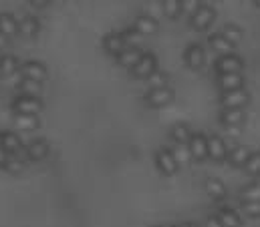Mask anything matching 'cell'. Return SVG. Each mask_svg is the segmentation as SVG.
I'll use <instances>...</instances> for the list:
<instances>
[{
  "label": "cell",
  "instance_id": "obj_1",
  "mask_svg": "<svg viewBox=\"0 0 260 227\" xmlns=\"http://www.w3.org/2000/svg\"><path fill=\"white\" fill-rule=\"evenodd\" d=\"M12 111L16 115H32V117H39V113L43 111V101H41V97L18 95L12 101Z\"/></svg>",
  "mask_w": 260,
  "mask_h": 227
},
{
  "label": "cell",
  "instance_id": "obj_2",
  "mask_svg": "<svg viewBox=\"0 0 260 227\" xmlns=\"http://www.w3.org/2000/svg\"><path fill=\"white\" fill-rule=\"evenodd\" d=\"M157 70V58H155V55L153 53H143V57L139 58V62L131 68V77L133 79H149L153 72Z\"/></svg>",
  "mask_w": 260,
  "mask_h": 227
},
{
  "label": "cell",
  "instance_id": "obj_3",
  "mask_svg": "<svg viewBox=\"0 0 260 227\" xmlns=\"http://www.w3.org/2000/svg\"><path fill=\"white\" fill-rule=\"evenodd\" d=\"M220 103L224 109H244L250 103V93L246 89H238V91H230V93H222Z\"/></svg>",
  "mask_w": 260,
  "mask_h": 227
},
{
  "label": "cell",
  "instance_id": "obj_4",
  "mask_svg": "<svg viewBox=\"0 0 260 227\" xmlns=\"http://www.w3.org/2000/svg\"><path fill=\"white\" fill-rule=\"evenodd\" d=\"M101 47L107 55L111 57H119L125 49H127V43H125V36L123 32H107L101 41Z\"/></svg>",
  "mask_w": 260,
  "mask_h": 227
},
{
  "label": "cell",
  "instance_id": "obj_5",
  "mask_svg": "<svg viewBox=\"0 0 260 227\" xmlns=\"http://www.w3.org/2000/svg\"><path fill=\"white\" fill-rule=\"evenodd\" d=\"M155 165H157L159 173H161V175H166V177L176 175L178 169H180V165H178V161L174 159L172 151H170V149H166V147H161V149L155 153Z\"/></svg>",
  "mask_w": 260,
  "mask_h": 227
},
{
  "label": "cell",
  "instance_id": "obj_6",
  "mask_svg": "<svg viewBox=\"0 0 260 227\" xmlns=\"http://www.w3.org/2000/svg\"><path fill=\"white\" fill-rule=\"evenodd\" d=\"M214 20H216V10H214L212 6H208V4H204L194 16H190V24H192V28H194V30H200V32L208 30V28L212 26Z\"/></svg>",
  "mask_w": 260,
  "mask_h": 227
},
{
  "label": "cell",
  "instance_id": "obj_7",
  "mask_svg": "<svg viewBox=\"0 0 260 227\" xmlns=\"http://www.w3.org/2000/svg\"><path fill=\"white\" fill-rule=\"evenodd\" d=\"M172 101H174V91L170 87H166V89H153V91H147L145 93V103L151 109H161V107L170 105Z\"/></svg>",
  "mask_w": 260,
  "mask_h": 227
},
{
  "label": "cell",
  "instance_id": "obj_8",
  "mask_svg": "<svg viewBox=\"0 0 260 227\" xmlns=\"http://www.w3.org/2000/svg\"><path fill=\"white\" fill-rule=\"evenodd\" d=\"M20 74H22V79H30V81L43 83V81H47L49 70H47V66H45L43 62H39V60H26V62L20 64Z\"/></svg>",
  "mask_w": 260,
  "mask_h": 227
},
{
  "label": "cell",
  "instance_id": "obj_9",
  "mask_svg": "<svg viewBox=\"0 0 260 227\" xmlns=\"http://www.w3.org/2000/svg\"><path fill=\"white\" fill-rule=\"evenodd\" d=\"M244 60L238 55H224L216 60V72L218 74H232V72H242Z\"/></svg>",
  "mask_w": 260,
  "mask_h": 227
},
{
  "label": "cell",
  "instance_id": "obj_10",
  "mask_svg": "<svg viewBox=\"0 0 260 227\" xmlns=\"http://www.w3.org/2000/svg\"><path fill=\"white\" fill-rule=\"evenodd\" d=\"M208 159L218 161V163L228 159V145L222 137H218V135L208 137Z\"/></svg>",
  "mask_w": 260,
  "mask_h": 227
},
{
  "label": "cell",
  "instance_id": "obj_11",
  "mask_svg": "<svg viewBox=\"0 0 260 227\" xmlns=\"http://www.w3.org/2000/svg\"><path fill=\"white\" fill-rule=\"evenodd\" d=\"M137 34L141 36H153L157 30H159V24L153 16H147V14H139L135 20H133V26H131Z\"/></svg>",
  "mask_w": 260,
  "mask_h": 227
},
{
  "label": "cell",
  "instance_id": "obj_12",
  "mask_svg": "<svg viewBox=\"0 0 260 227\" xmlns=\"http://www.w3.org/2000/svg\"><path fill=\"white\" fill-rule=\"evenodd\" d=\"M188 149H190L194 161L208 159V137L202 135V133H194L192 139H190V143H188Z\"/></svg>",
  "mask_w": 260,
  "mask_h": 227
},
{
  "label": "cell",
  "instance_id": "obj_13",
  "mask_svg": "<svg viewBox=\"0 0 260 227\" xmlns=\"http://www.w3.org/2000/svg\"><path fill=\"white\" fill-rule=\"evenodd\" d=\"M244 74L242 72H232V74H218V87L222 93H230V91H238L244 89Z\"/></svg>",
  "mask_w": 260,
  "mask_h": 227
},
{
  "label": "cell",
  "instance_id": "obj_14",
  "mask_svg": "<svg viewBox=\"0 0 260 227\" xmlns=\"http://www.w3.org/2000/svg\"><path fill=\"white\" fill-rule=\"evenodd\" d=\"M184 62L190 66V68H202L204 66V62H206V51H204V47L202 45H190L188 49H186V53H184Z\"/></svg>",
  "mask_w": 260,
  "mask_h": 227
},
{
  "label": "cell",
  "instance_id": "obj_15",
  "mask_svg": "<svg viewBox=\"0 0 260 227\" xmlns=\"http://www.w3.org/2000/svg\"><path fill=\"white\" fill-rule=\"evenodd\" d=\"M39 30H41V20L37 16L28 14L22 20H18V34L22 39H35L39 34Z\"/></svg>",
  "mask_w": 260,
  "mask_h": 227
},
{
  "label": "cell",
  "instance_id": "obj_16",
  "mask_svg": "<svg viewBox=\"0 0 260 227\" xmlns=\"http://www.w3.org/2000/svg\"><path fill=\"white\" fill-rule=\"evenodd\" d=\"M244 121H246L244 109H222V113H220V123H222L226 129L240 127Z\"/></svg>",
  "mask_w": 260,
  "mask_h": 227
},
{
  "label": "cell",
  "instance_id": "obj_17",
  "mask_svg": "<svg viewBox=\"0 0 260 227\" xmlns=\"http://www.w3.org/2000/svg\"><path fill=\"white\" fill-rule=\"evenodd\" d=\"M208 43H210V47H212L216 53H220L222 57H224V55H234V45H232L222 32H212V34L208 36Z\"/></svg>",
  "mask_w": 260,
  "mask_h": 227
},
{
  "label": "cell",
  "instance_id": "obj_18",
  "mask_svg": "<svg viewBox=\"0 0 260 227\" xmlns=\"http://www.w3.org/2000/svg\"><path fill=\"white\" fill-rule=\"evenodd\" d=\"M49 151H51V147H49V143L45 139H35L26 147V157L30 161H43L49 155Z\"/></svg>",
  "mask_w": 260,
  "mask_h": 227
},
{
  "label": "cell",
  "instance_id": "obj_19",
  "mask_svg": "<svg viewBox=\"0 0 260 227\" xmlns=\"http://www.w3.org/2000/svg\"><path fill=\"white\" fill-rule=\"evenodd\" d=\"M0 145L8 155H14L22 149V139L14 131H2L0 133Z\"/></svg>",
  "mask_w": 260,
  "mask_h": 227
},
{
  "label": "cell",
  "instance_id": "obj_20",
  "mask_svg": "<svg viewBox=\"0 0 260 227\" xmlns=\"http://www.w3.org/2000/svg\"><path fill=\"white\" fill-rule=\"evenodd\" d=\"M0 34H4L8 41L18 34V20L10 12H0Z\"/></svg>",
  "mask_w": 260,
  "mask_h": 227
},
{
  "label": "cell",
  "instance_id": "obj_21",
  "mask_svg": "<svg viewBox=\"0 0 260 227\" xmlns=\"http://www.w3.org/2000/svg\"><path fill=\"white\" fill-rule=\"evenodd\" d=\"M143 57V51L139 49V47H127L119 57H115L117 58V64H121L123 68H133L137 62H139V58Z\"/></svg>",
  "mask_w": 260,
  "mask_h": 227
},
{
  "label": "cell",
  "instance_id": "obj_22",
  "mask_svg": "<svg viewBox=\"0 0 260 227\" xmlns=\"http://www.w3.org/2000/svg\"><path fill=\"white\" fill-rule=\"evenodd\" d=\"M204 189H206V193H208L212 199H216V201L224 199V197H226V193H228V189H226L224 181H220V179H216V177H210V179H206V183H204Z\"/></svg>",
  "mask_w": 260,
  "mask_h": 227
},
{
  "label": "cell",
  "instance_id": "obj_23",
  "mask_svg": "<svg viewBox=\"0 0 260 227\" xmlns=\"http://www.w3.org/2000/svg\"><path fill=\"white\" fill-rule=\"evenodd\" d=\"M250 155H252V151H250L248 147L238 145V147H234V149L228 153V161H230L232 167H244V165L248 163Z\"/></svg>",
  "mask_w": 260,
  "mask_h": 227
},
{
  "label": "cell",
  "instance_id": "obj_24",
  "mask_svg": "<svg viewBox=\"0 0 260 227\" xmlns=\"http://www.w3.org/2000/svg\"><path fill=\"white\" fill-rule=\"evenodd\" d=\"M172 141L176 143V145H188L190 143V139H192V131H190V127L188 125H182V123H178V125H174L172 127Z\"/></svg>",
  "mask_w": 260,
  "mask_h": 227
},
{
  "label": "cell",
  "instance_id": "obj_25",
  "mask_svg": "<svg viewBox=\"0 0 260 227\" xmlns=\"http://www.w3.org/2000/svg\"><path fill=\"white\" fill-rule=\"evenodd\" d=\"M216 217L220 219V223H222L224 227H240L242 225L240 215H238L234 209H230V207H222V209L218 211Z\"/></svg>",
  "mask_w": 260,
  "mask_h": 227
},
{
  "label": "cell",
  "instance_id": "obj_26",
  "mask_svg": "<svg viewBox=\"0 0 260 227\" xmlns=\"http://www.w3.org/2000/svg\"><path fill=\"white\" fill-rule=\"evenodd\" d=\"M16 70H20L18 58L12 55H0V77H12Z\"/></svg>",
  "mask_w": 260,
  "mask_h": 227
},
{
  "label": "cell",
  "instance_id": "obj_27",
  "mask_svg": "<svg viewBox=\"0 0 260 227\" xmlns=\"http://www.w3.org/2000/svg\"><path fill=\"white\" fill-rule=\"evenodd\" d=\"M18 91H20V95H26V97H41V93H43V83L30 81V79H22V81L18 83Z\"/></svg>",
  "mask_w": 260,
  "mask_h": 227
},
{
  "label": "cell",
  "instance_id": "obj_28",
  "mask_svg": "<svg viewBox=\"0 0 260 227\" xmlns=\"http://www.w3.org/2000/svg\"><path fill=\"white\" fill-rule=\"evenodd\" d=\"M14 127L18 131H35L39 127V117H32V115H16L14 117Z\"/></svg>",
  "mask_w": 260,
  "mask_h": 227
},
{
  "label": "cell",
  "instance_id": "obj_29",
  "mask_svg": "<svg viewBox=\"0 0 260 227\" xmlns=\"http://www.w3.org/2000/svg\"><path fill=\"white\" fill-rule=\"evenodd\" d=\"M222 34L236 47L242 39H244V30L238 26V24H224V28H222Z\"/></svg>",
  "mask_w": 260,
  "mask_h": 227
},
{
  "label": "cell",
  "instance_id": "obj_30",
  "mask_svg": "<svg viewBox=\"0 0 260 227\" xmlns=\"http://www.w3.org/2000/svg\"><path fill=\"white\" fill-rule=\"evenodd\" d=\"M161 10L168 18H178L182 14V0H161Z\"/></svg>",
  "mask_w": 260,
  "mask_h": 227
},
{
  "label": "cell",
  "instance_id": "obj_31",
  "mask_svg": "<svg viewBox=\"0 0 260 227\" xmlns=\"http://www.w3.org/2000/svg\"><path fill=\"white\" fill-rule=\"evenodd\" d=\"M172 155H174V159L178 161V165H188V163L192 161V153H190L188 145H176V147L172 149Z\"/></svg>",
  "mask_w": 260,
  "mask_h": 227
},
{
  "label": "cell",
  "instance_id": "obj_32",
  "mask_svg": "<svg viewBox=\"0 0 260 227\" xmlns=\"http://www.w3.org/2000/svg\"><path fill=\"white\" fill-rule=\"evenodd\" d=\"M147 85H149V91H153V89H166L168 87V74L161 72V70H155L147 79Z\"/></svg>",
  "mask_w": 260,
  "mask_h": 227
},
{
  "label": "cell",
  "instance_id": "obj_33",
  "mask_svg": "<svg viewBox=\"0 0 260 227\" xmlns=\"http://www.w3.org/2000/svg\"><path fill=\"white\" fill-rule=\"evenodd\" d=\"M242 211L246 217L250 219H258L260 217V201H242Z\"/></svg>",
  "mask_w": 260,
  "mask_h": 227
},
{
  "label": "cell",
  "instance_id": "obj_34",
  "mask_svg": "<svg viewBox=\"0 0 260 227\" xmlns=\"http://www.w3.org/2000/svg\"><path fill=\"white\" fill-rule=\"evenodd\" d=\"M244 171H246L248 175H252V177H258L260 175V151H256V153L250 155L248 163L244 165Z\"/></svg>",
  "mask_w": 260,
  "mask_h": 227
},
{
  "label": "cell",
  "instance_id": "obj_35",
  "mask_svg": "<svg viewBox=\"0 0 260 227\" xmlns=\"http://www.w3.org/2000/svg\"><path fill=\"white\" fill-rule=\"evenodd\" d=\"M240 197H242V201H260V185L252 183V185L244 187Z\"/></svg>",
  "mask_w": 260,
  "mask_h": 227
},
{
  "label": "cell",
  "instance_id": "obj_36",
  "mask_svg": "<svg viewBox=\"0 0 260 227\" xmlns=\"http://www.w3.org/2000/svg\"><path fill=\"white\" fill-rule=\"evenodd\" d=\"M202 6H204L202 0H182V12L188 14V16H194Z\"/></svg>",
  "mask_w": 260,
  "mask_h": 227
},
{
  "label": "cell",
  "instance_id": "obj_37",
  "mask_svg": "<svg viewBox=\"0 0 260 227\" xmlns=\"http://www.w3.org/2000/svg\"><path fill=\"white\" fill-rule=\"evenodd\" d=\"M4 169L8 171L10 175H18L20 171L24 169V163H22V161H20L18 157H8V161H6Z\"/></svg>",
  "mask_w": 260,
  "mask_h": 227
},
{
  "label": "cell",
  "instance_id": "obj_38",
  "mask_svg": "<svg viewBox=\"0 0 260 227\" xmlns=\"http://www.w3.org/2000/svg\"><path fill=\"white\" fill-rule=\"evenodd\" d=\"M123 36H125V43H127V47H137V43L143 39L141 34H137L133 28H127L125 32H123Z\"/></svg>",
  "mask_w": 260,
  "mask_h": 227
},
{
  "label": "cell",
  "instance_id": "obj_39",
  "mask_svg": "<svg viewBox=\"0 0 260 227\" xmlns=\"http://www.w3.org/2000/svg\"><path fill=\"white\" fill-rule=\"evenodd\" d=\"M204 227H224V225L220 223V219H218V217H214V215H210V217L206 219V223H204Z\"/></svg>",
  "mask_w": 260,
  "mask_h": 227
},
{
  "label": "cell",
  "instance_id": "obj_40",
  "mask_svg": "<svg viewBox=\"0 0 260 227\" xmlns=\"http://www.w3.org/2000/svg\"><path fill=\"white\" fill-rule=\"evenodd\" d=\"M53 0H30V6H35V8H45V6H49Z\"/></svg>",
  "mask_w": 260,
  "mask_h": 227
},
{
  "label": "cell",
  "instance_id": "obj_41",
  "mask_svg": "<svg viewBox=\"0 0 260 227\" xmlns=\"http://www.w3.org/2000/svg\"><path fill=\"white\" fill-rule=\"evenodd\" d=\"M8 157H10V155H8V153H6L4 149H2V145H0V167H4V165H6Z\"/></svg>",
  "mask_w": 260,
  "mask_h": 227
},
{
  "label": "cell",
  "instance_id": "obj_42",
  "mask_svg": "<svg viewBox=\"0 0 260 227\" xmlns=\"http://www.w3.org/2000/svg\"><path fill=\"white\" fill-rule=\"evenodd\" d=\"M6 45H8V39H6L4 34H0V51H2V49H4Z\"/></svg>",
  "mask_w": 260,
  "mask_h": 227
},
{
  "label": "cell",
  "instance_id": "obj_43",
  "mask_svg": "<svg viewBox=\"0 0 260 227\" xmlns=\"http://www.w3.org/2000/svg\"><path fill=\"white\" fill-rule=\"evenodd\" d=\"M182 227H200L198 223H192V221H188V223H184Z\"/></svg>",
  "mask_w": 260,
  "mask_h": 227
},
{
  "label": "cell",
  "instance_id": "obj_44",
  "mask_svg": "<svg viewBox=\"0 0 260 227\" xmlns=\"http://www.w3.org/2000/svg\"><path fill=\"white\" fill-rule=\"evenodd\" d=\"M254 183H256V185H260V175L256 177V181H254Z\"/></svg>",
  "mask_w": 260,
  "mask_h": 227
},
{
  "label": "cell",
  "instance_id": "obj_45",
  "mask_svg": "<svg viewBox=\"0 0 260 227\" xmlns=\"http://www.w3.org/2000/svg\"><path fill=\"white\" fill-rule=\"evenodd\" d=\"M254 4H256V6L260 8V0H254Z\"/></svg>",
  "mask_w": 260,
  "mask_h": 227
},
{
  "label": "cell",
  "instance_id": "obj_46",
  "mask_svg": "<svg viewBox=\"0 0 260 227\" xmlns=\"http://www.w3.org/2000/svg\"><path fill=\"white\" fill-rule=\"evenodd\" d=\"M212 2H222V0H212Z\"/></svg>",
  "mask_w": 260,
  "mask_h": 227
},
{
  "label": "cell",
  "instance_id": "obj_47",
  "mask_svg": "<svg viewBox=\"0 0 260 227\" xmlns=\"http://www.w3.org/2000/svg\"><path fill=\"white\" fill-rule=\"evenodd\" d=\"M155 227H159V225H155Z\"/></svg>",
  "mask_w": 260,
  "mask_h": 227
}]
</instances>
